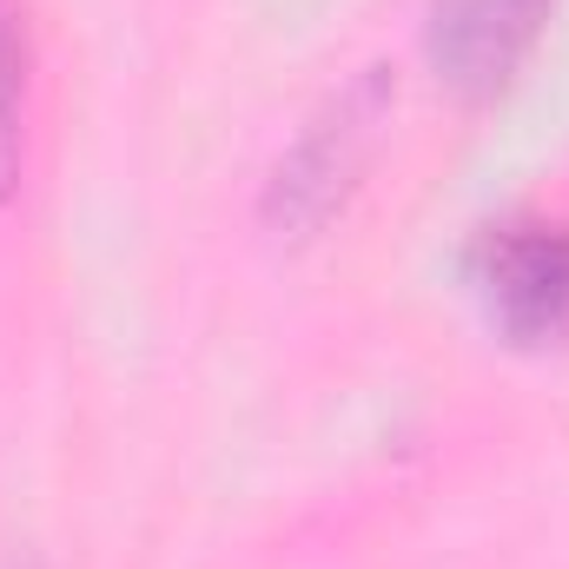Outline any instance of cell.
<instances>
[{
    "mask_svg": "<svg viewBox=\"0 0 569 569\" xmlns=\"http://www.w3.org/2000/svg\"><path fill=\"white\" fill-rule=\"evenodd\" d=\"M543 13H550V0H437L425 27V53L457 93L483 100L517 73Z\"/></svg>",
    "mask_w": 569,
    "mask_h": 569,
    "instance_id": "obj_3",
    "label": "cell"
},
{
    "mask_svg": "<svg viewBox=\"0 0 569 569\" xmlns=\"http://www.w3.org/2000/svg\"><path fill=\"white\" fill-rule=\"evenodd\" d=\"M27 13L20 0H0V206L20 186L27 159Z\"/></svg>",
    "mask_w": 569,
    "mask_h": 569,
    "instance_id": "obj_4",
    "label": "cell"
},
{
    "mask_svg": "<svg viewBox=\"0 0 569 569\" xmlns=\"http://www.w3.org/2000/svg\"><path fill=\"white\" fill-rule=\"evenodd\" d=\"M385 107H391V80L378 67L358 73L345 93L325 100V113L291 140V152H284L279 166H272V179H266V219L279 232L305 239V232H318L345 206V192L358 186V172L371 159Z\"/></svg>",
    "mask_w": 569,
    "mask_h": 569,
    "instance_id": "obj_1",
    "label": "cell"
},
{
    "mask_svg": "<svg viewBox=\"0 0 569 569\" xmlns=\"http://www.w3.org/2000/svg\"><path fill=\"white\" fill-rule=\"evenodd\" d=\"M477 284L503 338L550 345L569 331V226L517 219L477 246Z\"/></svg>",
    "mask_w": 569,
    "mask_h": 569,
    "instance_id": "obj_2",
    "label": "cell"
}]
</instances>
